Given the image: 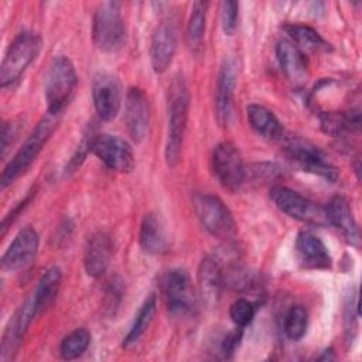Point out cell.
<instances>
[{
	"label": "cell",
	"instance_id": "cell-1",
	"mask_svg": "<svg viewBox=\"0 0 362 362\" xmlns=\"http://www.w3.org/2000/svg\"><path fill=\"white\" fill-rule=\"evenodd\" d=\"M189 95L181 75L175 76L168 88V130L164 157L170 167L180 163L182 154L184 134L188 120Z\"/></svg>",
	"mask_w": 362,
	"mask_h": 362
},
{
	"label": "cell",
	"instance_id": "cell-2",
	"mask_svg": "<svg viewBox=\"0 0 362 362\" xmlns=\"http://www.w3.org/2000/svg\"><path fill=\"white\" fill-rule=\"evenodd\" d=\"M59 117H61L59 113H52V112H47V115L41 117V120L37 123L35 129L27 137L24 144L18 148L14 157L6 164L0 177L1 189L13 184L34 163V160L41 153L44 144L49 140L51 134L57 129L59 123Z\"/></svg>",
	"mask_w": 362,
	"mask_h": 362
},
{
	"label": "cell",
	"instance_id": "cell-3",
	"mask_svg": "<svg viewBox=\"0 0 362 362\" xmlns=\"http://www.w3.org/2000/svg\"><path fill=\"white\" fill-rule=\"evenodd\" d=\"M92 37L95 45L103 52H117L126 42V27L119 1H103L93 14Z\"/></svg>",
	"mask_w": 362,
	"mask_h": 362
},
{
	"label": "cell",
	"instance_id": "cell-4",
	"mask_svg": "<svg viewBox=\"0 0 362 362\" xmlns=\"http://www.w3.org/2000/svg\"><path fill=\"white\" fill-rule=\"evenodd\" d=\"M78 85V75L74 64L64 55L55 57L45 75V99L48 103V112L62 113L74 98Z\"/></svg>",
	"mask_w": 362,
	"mask_h": 362
},
{
	"label": "cell",
	"instance_id": "cell-5",
	"mask_svg": "<svg viewBox=\"0 0 362 362\" xmlns=\"http://www.w3.org/2000/svg\"><path fill=\"white\" fill-rule=\"evenodd\" d=\"M41 49V37L33 31H23L10 42L1 66H0V85L6 88L13 85L27 66L37 58Z\"/></svg>",
	"mask_w": 362,
	"mask_h": 362
},
{
	"label": "cell",
	"instance_id": "cell-6",
	"mask_svg": "<svg viewBox=\"0 0 362 362\" xmlns=\"http://www.w3.org/2000/svg\"><path fill=\"white\" fill-rule=\"evenodd\" d=\"M281 140L286 156L298 168L322 177L331 182L338 180V170L328 161L327 156L315 144L298 136H283Z\"/></svg>",
	"mask_w": 362,
	"mask_h": 362
},
{
	"label": "cell",
	"instance_id": "cell-7",
	"mask_svg": "<svg viewBox=\"0 0 362 362\" xmlns=\"http://www.w3.org/2000/svg\"><path fill=\"white\" fill-rule=\"evenodd\" d=\"M194 208L201 225L212 236L229 240L236 235V222L221 198L211 194L194 197Z\"/></svg>",
	"mask_w": 362,
	"mask_h": 362
},
{
	"label": "cell",
	"instance_id": "cell-8",
	"mask_svg": "<svg viewBox=\"0 0 362 362\" xmlns=\"http://www.w3.org/2000/svg\"><path fill=\"white\" fill-rule=\"evenodd\" d=\"M167 308L173 318L184 320L192 317L197 310V298L189 273L185 269H171L163 280Z\"/></svg>",
	"mask_w": 362,
	"mask_h": 362
},
{
	"label": "cell",
	"instance_id": "cell-9",
	"mask_svg": "<svg viewBox=\"0 0 362 362\" xmlns=\"http://www.w3.org/2000/svg\"><path fill=\"white\" fill-rule=\"evenodd\" d=\"M270 198L281 212L297 221L315 226L328 225L324 206H320L317 202L287 187H273L270 191Z\"/></svg>",
	"mask_w": 362,
	"mask_h": 362
},
{
	"label": "cell",
	"instance_id": "cell-10",
	"mask_svg": "<svg viewBox=\"0 0 362 362\" xmlns=\"http://www.w3.org/2000/svg\"><path fill=\"white\" fill-rule=\"evenodd\" d=\"M89 150L110 170L130 173L134 168V156L130 144L115 134H96L90 137Z\"/></svg>",
	"mask_w": 362,
	"mask_h": 362
},
{
	"label": "cell",
	"instance_id": "cell-11",
	"mask_svg": "<svg viewBox=\"0 0 362 362\" xmlns=\"http://www.w3.org/2000/svg\"><path fill=\"white\" fill-rule=\"evenodd\" d=\"M212 170L221 185L236 191L245 181V165L238 147L230 141H222L212 151Z\"/></svg>",
	"mask_w": 362,
	"mask_h": 362
},
{
	"label": "cell",
	"instance_id": "cell-12",
	"mask_svg": "<svg viewBox=\"0 0 362 362\" xmlns=\"http://www.w3.org/2000/svg\"><path fill=\"white\" fill-rule=\"evenodd\" d=\"M177 21L173 17H167L158 23L150 42V62L154 72L163 74L171 65L177 51Z\"/></svg>",
	"mask_w": 362,
	"mask_h": 362
},
{
	"label": "cell",
	"instance_id": "cell-13",
	"mask_svg": "<svg viewBox=\"0 0 362 362\" xmlns=\"http://www.w3.org/2000/svg\"><path fill=\"white\" fill-rule=\"evenodd\" d=\"M151 117L150 100L146 92L140 88L132 86L126 93V107H124V122L130 137L140 143L146 139L148 133Z\"/></svg>",
	"mask_w": 362,
	"mask_h": 362
},
{
	"label": "cell",
	"instance_id": "cell-14",
	"mask_svg": "<svg viewBox=\"0 0 362 362\" xmlns=\"http://www.w3.org/2000/svg\"><path fill=\"white\" fill-rule=\"evenodd\" d=\"M40 238L34 228H23L10 243L1 257V264L10 272H18L28 267L38 252Z\"/></svg>",
	"mask_w": 362,
	"mask_h": 362
},
{
	"label": "cell",
	"instance_id": "cell-15",
	"mask_svg": "<svg viewBox=\"0 0 362 362\" xmlns=\"http://www.w3.org/2000/svg\"><path fill=\"white\" fill-rule=\"evenodd\" d=\"M92 95L96 113L102 120H113L122 106L120 83L116 76L110 74H98L93 78Z\"/></svg>",
	"mask_w": 362,
	"mask_h": 362
},
{
	"label": "cell",
	"instance_id": "cell-16",
	"mask_svg": "<svg viewBox=\"0 0 362 362\" xmlns=\"http://www.w3.org/2000/svg\"><path fill=\"white\" fill-rule=\"evenodd\" d=\"M38 314L35 304L33 298H27L18 310L14 313V315L10 318L6 331L3 334L1 339V351H0V359L1 361H8L13 358V354L17 352L18 346L23 342V338L34 320V317Z\"/></svg>",
	"mask_w": 362,
	"mask_h": 362
},
{
	"label": "cell",
	"instance_id": "cell-17",
	"mask_svg": "<svg viewBox=\"0 0 362 362\" xmlns=\"http://www.w3.org/2000/svg\"><path fill=\"white\" fill-rule=\"evenodd\" d=\"M238 82V66L233 59H225L221 65L216 82L215 110L222 126H228L233 116V95Z\"/></svg>",
	"mask_w": 362,
	"mask_h": 362
},
{
	"label": "cell",
	"instance_id": "cell-18",
	"mask_svg": "<svg viewBox=\"0 0 362 362\" xmlns=\"http://www.w3.org/2000/svg\"><path fill=\"white\" fill-rule=\"evenodd\" d=\"M328 225L334 226L346 239L348 243L359 246V229L354 218L349 202L342 195L332 197L324 206Z\"/></svg>",
	"mask_w": 362,
	"mask_h": 362
},
{
	"label": "cell",
	"instance_id": "cell-19",
	"mask_svg": "<svg viewBox=\"0 0 362 362\" xmlns=\"http://www.w3.org/2000/svg\"><path fill=\"white\" fill-rule=\"evenodd\" d=\"M297 259L305 269H329L331 255L324 242L308 230H301L296 238Z\"/></svg>",
	"mask_w": 362,
	"mask_h": 362
},
{
	"label": "cell",
	"instance_id": "cell-20",
	"mask_svg": "<svg viewBox=\"0 0 362 362\" xmlns=\"http://www.w3.org/2000/svg\"><path fill=\"white\" fill-rule=\"evenodd\" d=\"M112 240L105 232L93 233L85 246L83 264L90 277H100L109 267L112 257Z\"/></svg>",
	"mask_w": 362,
	"mask_h": 362
},
{
	"label": "cell",
	"instance_id": "cell-21",
	"mask_svg": "<svg viewBox=\"0 0 362 362\" xmlns=\"http://www.w3.org/2000/svg\"><path fill=\"white\" fill-rule=\"evenodd\" d=\"M198 283L205 303L209 305L216 304L225 286L223 266L218 256L211 255L202 259L198 269Z\"/></svg>",
	"mask_w": 362,
	"mask_h": 362
},
{
	"label": "cell",
	"instance_id": "cell-22",
	"mask_svg": "<svg viewBox=\"0 0 362 362\" xmlns=\"http://www.w3.org/2000/svg\"><path fill=\"white\" fill-rule=\"evenodd\" d=\"M276 55L283 74L291 83L300 86L307 81L308 64L305 55L293 42L280 41L276 47Z\"/></svg>",
	"mask_w": 362,
	"mask_h": 362
},
{
	"label": "cell",
	"instance_id": "cell-23",
	"mask_svg": "<svg viewBox=\"0 0 362 362\" xmlns=\"http://www.w3.org/2000/svg\"><path fill=\"white\" fill-rule=\"evenodd\" d=\"M139 242L141 249L148 255H161L167 250V238L161 221L156 214H146L139 233Z\"/></svg>",
	"mask_w": 362,
	"mask_h": 362
},
{
	"label": "cell",
	"instance_id": "cell-24",
	"mask_svg": "<svg viewBox=\"0 0 362 362\" xmlns=\"http://www.w3.org/2000/svg\"><path fill=\"white\" fill-rule=\"evenodd\" d=\"M246 112L247 120L256 133L267 140H281L284 132L272 110L260 105H249Z\"/></svg>",
	"mask_w": 362,
	"mask_h": 362
},
{
	"label": "cell",
	"instance_id": "cell-25",
	"mask_svg": "<svg viewBox=\"0 0 362 362\" xmlns=\"http://www.w3.org/2000/svg\"><path fill=\"white\" fill-rule=\"evenodd\" d=\"M320 123L324 133L339 137L359 129L361 113L359 109L349 112H324L320 115Z\"/></svg>",
	"mask_w": 362,
	"mask_h": 362
},
{
	"label": "cell",
	"instance_id": "cell-26",
	"mask_svg": "<svg viewBox=\"0 0 362 362\" xmlns=\"http://www.w3.org/2000/svg\"><path fill=\"white\" fill-rule=\"evenodd\" d=\"M286 33L294 41V45L301 52H327L331 51V44L327 42L317 30L304 24H290L284 27Z\"/></svg>",
	"mask_w": 362,
	"mask_h": 362
},
{
	"label": "cell",
	"instance_id": "cell-27",
	"mask_svg": "<svg viewBox=\"0 0 362 362\" xmlns=\"http://www.w3.org/2000/svg\"><path fill=\"white\" fill-rule=\"evenodd\" d=\"M62 281V270L57 266L49 267L38 280V284L31 296L38 314L44 311L55 298Z\"/></svg>",
	"mask_w": 362,
	"mask_h": 362
},
{
	"label": "cell",
	"instance_id": "cell-28",
	"mask_svg": "<svg viewBox=\"0 0 362 362\" xmlns=\"http://www.w3.org/2000/svg\"><path fill=\"white\" fill-rule=\"evenodd\" d=\"M156 310H157V298L154 294H151L143 301L141 307L139 308V311L134 317V321H133L127 335L123 339L124 348L134 345L144 335V332L147 331V328L150 327V324L154 318Z\"/></svg>",
	"mask_w": 362,
	"mask_h": 362
},
{
	"label": "cell",
	"instance_id": "cell-29",
	"mask_svg": "<svg viewBox=\"0 0 362 362\" xmlns=\"http://www.w3.org/2000/svg\"><path fill=\"white\" fill-rule=\"evenodd\" d=\"M208 7V1H195L192 4L191 16L187 24V44L191 51H198L202 45L206 27Z\"/></svg>",
	"mask_w": 362,
	"mask_h": 362
},
{
	"label": "cell",
	"instance_id": "cell-30",
	"mask_svg": "<svg viewBox=\"0 0 362 362\" xmlns=\"http://www.w3.org/2000/svg\"><path fill=\"white\" fill-rule=\"evenodd\" d=\"M90 344V334L85 328H78L69 332L59 345V354L64 359L71 361L82 356Z\"/></svg>",
	"mask_w": 362,
	"mask_h": 362
},
{
	"label": "cell",
	"instance_id": "cell-31",
	"mask_svg": "<svg viewBox=\"0 0 362 362\" xmlns=\"http://www.w3.org/2000/svg\"><path fill=\"white\" fill-rule=\"evenodd\" d=\"M307 327H308V314L305 308L301 305H296L290 308L284 320L286 335L293 341H298L305 335Z\"/></svg>",
	"mask_w": 362,
	"mask_h": 362
},
{
	"label": "cell",
	"instance_id": "cell-32",
	"mask_svg": "<svg viewBox=\"0 0 362 362\" xmlns=\"http://www.w3.org/2000/svg\"><path fill=\"white\" fill-rule=\"evenodd\" d=\"M255 313H256L255 304L246 298L235 300L229 308L230 320L239 328L249 325L255 317Z\"/></svg>",
	"mask_w": 362,
	"mask_h": 362
},
{
	"label": "cell",
	"instance_id": "cell-33",
	"mask_svg": "<svg viewBox=\"0 0 362 362\" xmlns=\"http://www.w3.org/2000/svg\"><path fill=\"white\" fill-rule=\"evenodd\" d=\"M344 322H345V334L346 339L351 341L356 331V320H358V297L356 294L348 296L344 311Z\"/></svg>",
	"mask_w": 362,
	"mask_h": 362
},
{
	"label": "cell",
	"instance_id": "cell-34",
	"mask_svg": "<svg viewBox=\"0 0 362 362\" xmlns=\"http://www.w3.org/2000/svg\"><path fill=\"white\" fill-rule=\"evenodd\" d=\"M238 10L239 6L236 1H223L222 3V28L226 35H232L238 27Z\"/></svg>",
	"mask_w": 362,
	"mask_h": 362
},
{
	"label": "cell",
	"instance_id": "cell-35",
	"mask_svg": "<svg viewBox=\"0 0 362 362\" xmlns=\"http://www.w3.org/2000/svg\"><path fill=\"white\" fill-rule=\"evenodd\" d=\"M20 132V124L17 122H3L1 126V156L4 157L8 147L14 143Z\"/></svg>",
	"mask_w": 362,
	"mask_h": 362
},
{
	"label": "cell",
	"instance_id": "cell-36",
	"mask_svg": "<svg viewBox=\"0 0 362 362\" xmlns=\"http://www.w3.org/2000/svg\"><path fill=\"white\" fill-rule=\"evenodd\" d=\"M34 195H35V191H34V189H33V191H30V192H28V195H27L25 198H23V199H21V201H20V202H18V204H17V205H16V206H14V208H13V209L6 215V216H4L3 222H1V226H0V228H1V235H4V233L7 232V228H8V226L16 221V218L21 214V211H23V209H24V208L31 202V199H33V197H34Z\"/></svg>",
	"mask_w": 362,
	"mask_h": 362
},
{
	"label": "cell",
	"instance_id": "cell-37",
	"mask_svg": "<svg viewBox=\"0 0 362 362\" xmlns=\"http://www.w3.org/2000/svg\"><path fill=\"white\" fill-rule=\"evenodd\" d=\"M240 337H242V328L236 327V329H235L233 332L228 334V335L222 339L221 352L223 354V358H230V355L235 352L236 346L239 345Z\"/></svg>",
	"mask_w": 362,
	"mask_h": 362
},
{
	"label": "cell",
	"instance_id": "cell-38",
	"mask_svg": "<svg viewBox=\"0 0 362 362\" xmlns=\"http://www.w3.org/2000/svg\"><path fill=\"white\" fill-rule=\"evenodd\" d=\"M331 352H332V349H331V348H329V349H325L324 355H322V356H320L318 359H334V356H332V355L329 356V354H331Z\"/></svg>",
	"mask_w": 362,
	"mask_h": 362
}]
</instances>
